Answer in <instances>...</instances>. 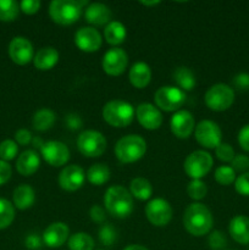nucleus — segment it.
I'll return each mask as SVG.
<instances>
[{
    "mask_svg": "<svg viewBox=\"0 0 249 250\" xmlns=\"http://www.w3.org/2000/svg\"><path fill=\"white\" fill-rule=\"evenodd\" d=\"M136 117L142 127L149 131L158 129L163 124V115L160 110L150 103H142L136 109Z\"/></svg>",
    "mask_w": 249,
    "mask_h": 250,
    "instance_id": "nucleus-18",
    "label": "nucleus"
},
{
    "mask_svg": "<svg viewBox=\"0 0 249 250\" xmlns=\"http://www.w3.org/2000/svg\"><path fill=\"white\" fill-rule=\"evenodd\" d=\"M187 193L193 200H202L207 195V185L202 180H192L188 183Z\"/></svg>",
    "mask_w": 249,
    "mask_h": 250,
    "instance_id": "nucleus-36",
    "label": "nucleus"
},
{
    "mask_svg": "<svg viewBox=\"0 0 249 250\" xmlns=\"http://www.w3.org/2000/svg\"><path fill=\"white\" fill-rule=\"evenodd\" d=\"M127 36L126 27L120 21H110L105 26L104 37L106 43L110 45H120L124 42Z\"/></svg>",
    "mask_w": 249,
    "mask_h": 250,
    "instance_id": "nucleus-26",
    "label": "nucleus"
},
{
    "mask_svg": "<svg viewBox=\"0 0 249 250\" xmlns=\"http://www.w3.org/2000/svg\"><path fill=\"white\" fill-rule=\"evenodd\" d=\"M42 242H43V239L39 238L37 234H29V236L26 238V242H24V243H26V247L28 249L36 250L41 248Z\"/></svg>",
    "mask_w": 249,
    "mask_h": 250,
    "instance_id": "nucleus-48",
    "label": "nucleus"
},
{
    "mask_svg": "<svg viewBox=\"0 0 249 250\" xmlns=\"http://www.w3.org/2000/svg\"><path fill=\"white\" fill-rule=\"evenodd\" d=\"M70 229L63 222H53L43 232V243L49 248H59L68 239Z\"/></svg>",
    "mask_w": 249,
    "mask_h": 250,
    "instance_id": "nucleus-19",
    "label": "nucleus"
},
{
    "mask_svg": "<svg viewBox=\"0 0 249 250\" xmlns=\"http://www.w3.org/2000/svg\"><path fill=\"white\" fill-rule=\"evenodd\" d=\"M234 189L239 195L249 197V171L242 173L234 181Z\"/></svg>",
    "mask_w": 249,
    "mask_h": 250,
    "instance_id": "nucleus-39",
    "label": "nucleus"
},
{
    "mask_svg": "<svg viewBox=\"0 0 249 250\" xmlns=\"http://www.w3.org/2000/svg\"><path fill=\"white\" fill-rule=\"evenodd\" d=\"M231 167L238 172H247V170H249V158L243 154H238L231 161Z\"/></svg>",
    "mask_w": 249,
    "mask_h": 250,
    "instance_id": "nucleus-41",
    "label": "nucleus"
},
{
    "mask_svg": "<svg viewBox=\"0 0 249 250\" xmlns=\"http://www.w3.org/2000/svg\"><path fill=\"white\" fill-rule=\"evenodd\" d=\"M66 124H67V126L70 127L71 129H78L82 126V120H81V117L78 116V115L71 114L68 115L67 119H66Z\"/></svg>",
    "mask_w": 249,
    "mask_h": 250,
    "instance_id": "nucleus-49",
    "label": "nucleus"
},
{
    "mask_svg": "<svg viewBox=\"0 0 249 250\" xmlns=\"http://www.w3.org/2000/svg\"><path fill=\"white\" fill-rule=\"evenodd\" d=\"M173 80L177 83L181 90H192L195 87V76L188 67L181 66L177 67L173 72Z\"/></svg>",
    "mask_w": 249,
    "mask_h": 250,
    "instance_id": "nucleus-30",
    "label": "nucleus"
},
{
    "mask_svg": "<svg viewBox=\"0 0 249 250\" xmlns=\"http://www.w3.org/2000/svg\"><path fill=\"white\" fill-rule=\"evenodd\" d=\"M14 205L20 210H27L36 202V192L29 185H20L12 194Z\"/></svg>",
    "mask_w": 249,
    "mask_h": 250,
    "instance_id": "nucleus-25",
    "label": "nucleus"
},
{
    "mask_svg": "<svg viewBox=\"0 0 249 250\" xmlns=\"http://www.w3.org/2000/svg\"><path fill=\"white\" fill-rule=\"evenodd\" d=\"M55 120L56 116L54 111H51L50 109H41L34 112L32 125H33L34 129L39 132H44L53 127V125L55 124Z\"/></svg>",
    "mask_w": 249,
    "mask_h": 250,
    "instance_id": "nucleus-28",
    "label": "nucleus"
},
{
    "mask_svg": "<svg viewBox=\"0 0 249 250\" xmlns=\"http://www.w3.org/2000/svg\"><path fill=\"white\" fill-rule=\"evenodd\" d=\"M85 180L84 171L78 165H68L59 175V186L66 192H76L83 186Z\"/></svg>",
    "mask_w": 249,
    "mask_h": 250,
    "instance_id": "nucleus-16",
    "label": "nucleus"
},
{
    "mask_svg": "<svg viewBox=\"0 0 249 250\" xmlns=\"http://www.w3.org/2000/svg\"><path fill=\"white\" fill-rule=\"evenodd\" d=\"M215 154H216L217 159L224 163H231L233 158L236 156L233 148L227 143H221L215 148Z\"/></svg>",
    "mask_w": 249,
    "mask_h": 250,
    "instance_id": "nucleus-38",
    "label": "nucleus"
},
{
    "mask_svg": "<svg viewBox=\"0 0 249 250\" xmlns=\"http://www.w3.org/2000/svg\"><path fill=\"white\" fill-rule=\"evenodd\" d=\"M59 61V53L53 46H44L39 49L33 58L34 67L41 71L51 70Z\"/></svg>",
    "mask_w": 249,
    "mask_h": 250,
    "instance_id": "nucleus-24",
    "label": "nucleus"
},
{
    "mask_svg": "<svg viewBox=\"0 0 249 250\" xmlns=\"http://www.w3.org/2000/svg\"><path fill=\"white\" fill-rule=\"evenodd\" d=\"M77 148L82 155L87 158H98L106 149V139L100 132L85 129L78 136Z\"/></svg>",
    "mask_w": 249,
    "mask_h": 250,
    "instance_id": "nucleus-8",
    "label": "nucleus"
},
{
    "mask_svg": "<svg viewBox=\"0 0 249 250\" xmlns=\"http://www.w3.org/2000/svg\"><path fill=\"white\" fill-rule=\"evenodd\" d=\"M212 165H214V160L208 151L195 150L186 158L183 168L188 177L192 180H202L210 172Z\"/></svg>",
    "mask_w": 249,
    "mask_h": 250,
    "instance_id": "nucleus-7",
    "label": "nucleus"
},
{
    "mask_svg": "<svg viewBox=\"0 0 249 250\" xmlns=\"http://www.w3.org/2000/svg\"><path fill=\"white\" fill-rule=\"evenodd\" d=\"M170 128L177 138H188L195 129L194 117L187 110H178L171 117Z\"/></svg>",
    "mask_w": 249,
    "mask_h": 250,
    "instance_id": "nucleus-15",
    "label": "nucleus"
},
{
    "mask_svg": "<svg viewBox=\"0 0 249 250\" xmlns=\"http://www.w3.org/2000/svg\"><path fill=\"white\" fill-rule=\"evenodd\" d=\"M9 56L17 65H27L34 58L33 45L24 37H15L9 44Z\"/></svg>",
    "mask_w": 249,
    "mask_h": 250,
    "instance_id": "nucleus-14",
    "label": "nucleus"
},
{
    "mask_svg": "<svg viewBox=\"0 0 249 250\" xmlns=\"http://www.w3.org/2000/svg\"><path fill=\"white\" fill-rule=\"evenodd\" d=\"M99 239L104 246H112L117 241V232L110 225H104L99 231Z\"/></svg>",
    "mask_w": 249,
    "mask_h": 250,
    "instance_id": "nucleus-37",
    "label": "nucleus"
},
{
    "mask_svg": "<svg viewBox=\"0 0 249 250\" xmlns=\"http://www.w3.org/2000/svg\"><path fill=\"white\" fill-rule=\"evenodd\" d=\"M110 168L105 164H94L87 171V180L93 186H103L109 181Z\"/></svg>",
    "mask_w": 249,
    "mask_h": 250,
    "instance_id": "nucleus-29",
    "label": "nucleus"
},
{
    "mask_svg": "<svg viewBox=\"0 0 249 250\" xmlns=\"http://www.w3.org/2000/svg\"><path fill=\"white\" fill-rule=\"evenodd\" d=\"M17 153H19V146L12 139H5L0 143V160L7 163L16 158Z\"/></svg>",
    "mask_w": 249,
    "mask_h": 250,
    "instance_id": "nucleus-35",
    "label": "nucleus"
},
{
    "mask_svg": "<svg viewBox=\"0 0 249 250\" xmlns=\"http://www.w3.org/2000/svg\"><path fill=\"white\" fill-rule=\"evenodd\" d=\"M212 214L204 204L193 203L188 205L183 215V226L189 234L202 237L209 233L212 229Z\"/></svg>",
    "mask_w": 249,
    "mask_h": 250,
    "instance_id": "nucleus-1",
    "label": "nucleus"
},
{
    "mask_svg": "<svg viewBox=\"0 0 249 250\" xmlns=\"http://www.w3.org/2000/svg\"><path fill=\"white\" fill-rule=\"evenodd\" d=\"M194 136L198 143L207 149H215L221 144V128L216 122L210 120H203L195 126Z\"/></svg>",
    "mask_w": 249,
    "mask_h": 250,
    "instance_id": "nucleus-10",
    "label": "nucleus"
},
{
    "mask_svg": "<svg viewBox=\"0 0 249 250\" xmlns=\"http://www.w3.org/2000/svg\"><path fill=\"white\" fill-rule=\"evenodd\" d=\"M15 219V208L7 199L0 198V229H5Z\"/></svg>",
    "mask_w": 249,
    "mask_h": 250,
    "instance_id": "nucleus-33",
    "label": "nucleus"
},
{
    "mask_svg": "<svg viewBox=\"0 0 249 250\" xmlns=\"http://www.w3.org/2000/svg\"><path fill=\"white\" fill-rule=\"evenodd\" d=\"M227 246V239L225 234L220 231H212L209 236V247L212 250H221Z\"/></svg>",
    "mask_w": 249,
    "mask_h": 250,
    "instance_id": "nucleus-40",
    "label": "nucleus"
},
{
    "mask_svg": "<svg viewBox=\"0 0 249 250\" xmlns=\"http://www.w3.org/2000/svg\"><path fill=\"white\" fill-rule=\"evenodd\" d=\"M233 84L234 87L238 88V89H249V73L242 72L238 73L237 76H234Z\"/></svg>",
    "mask_w": 249,
    "mask_h": 250,
    "instance_id": "nucleus-45",
    "label": "nucleus"
},
{
    "mask_svg": "<svg viewBox=\"0 0 249 250\" xmlns=\"http://www.w3.org/2000/svg\"><path fill=\"white\" fill-rule=\"evenodd\" d=\"M67 246L70 250H93L94 241L88 233L77 232L68 238Z\"/></svg>",
    "mask_w": 249,
    "mask_h": 250,
    "instance_id": "nucleus-31",
    "label": "nucleus"
},
{
    "mask_svg": "<svg viewBox=\"0 0 249 250\" xmlns=\"http://www.w3.org/2000/svg\"><path fill=\"white\" fill-rule=\"evenodd\" d=\"M11 166L6 161L0 160V186L5 185L11 178Z\"/></svg>",
    "mask_w": 249,
    "mask_h": 250,
    "instance_id": "nucleus-46",
    "label": "nucleus"
},
{
    "mask_svg": "<svg viewBox=\"0 0 249 250\" xmlns=\"http://www.w3.org/2000/svg\"><path fill=\"white\" fill-rule=\"evenodd\" d=\"M146 151V142L138 134H128L119 139L115 146V155L122 164L141 160Z\"/></svg>",
    "mask_w": 249,
    "mask_h": 250,
    "instance_id": "nucleus-4",
    "label": "nucleus"
},
{
    "mask_svg": "<svg viewBox=\"0 0 249 250\" xmlns=\"http://www.w3.org/2000/svg\"><path fill=\"white\" fill-rule=\"evenodd\" d=\"M124 250H149V249L143 246H139V244H131V246H127Z\"/></svg>",
    "mask_w": 249,
    "mask_h": 250,
    "instance_id": "nucleus-50",
    "label": "nucleus"
},
{
    "mask_svg": "<svg viewBox=\"0 0 249 250\" xmlns=\"http://www.w3.org/2000/svg\"><path fill=\"white\" fill-rule=\"evenodd\" d=\"M88 1L78 0H53L49 5V15L55 23L70 26L80 20L82 9Z\"/></svg>",
    "mask_w": 249,
    "mask_h": 250,
    "instance_id": "nucleus-3",
    "label": "nucleus"
},
{
    "mask_svg": "<svg viewBox=\"0 0 249 250\" xmlns=\"http://www.w3.org/2000/svg\"><path fill=\"white\" fill-rule=\"evenodd\" d=\"M41 166V158L38 153L32 149L24 150L16 160V170L22 176H32Z\"/></svg>",
    "mask_w": 249,
    "mask_h": 250,
    "instance_id": "nucleus-22",
    "label": "nucleus"
},
{
    "mask_svg": "<svg viewBox=\"0 0 249 250\" xmlns=\"http://www.w3.org/2000/svg\"><path fill=\"white\" fill-rule=\"evenodd\" d=\"M215 181L221 186H229L236 181V171L231 166H220L215 170Z\"/></svg>",
    "mask_w": 249,
    "mask_h": 250,
    "instance_id": "nucleus-34",
    "label": "nucleus"
},
{
    "mask_svg": "<svg viewBox=\"0 0 249 250\" xmlns=\"http://www.w3.org/2000/svg\"><path fill=\"white\" fill-rule=\"evenodd\" d=\"M238 144L244 151L249 153V125L242 127L238 132Z\"/></svg>",
    "mask_w": 249,
    "mask_h": 250,
    "instance_id": "nucleus-43",
    "label": "nucleus"
},
{
    "mask_svg": "<svg viewBox=\"0 0 249 250\" xmlns=\"http://www.w3.org/2000/svg\"><path fill=\"white\" fill-rule=\"evenodd\" d=\"M145 215L151 225L156 227H164L171 221L173 211L167 200L163 198H155L146 204Z\"/></svg>",
    "mask_w": 249,
    "mask_h": 250,
    "instance_id": "nucleus-11",
    "label": "nucleus"
},
{
    "mask_svg": "<svg viewBox=\"0 0 249 250\" xmlns=\"http://www.w3.org/2000/svg\"><path fill=\"white\" fill-rule=\"evenodd\" d=\"M234 102V90L225 83H217L205 93V104L212 111L221 112L229 109Z\"/></svg>",
    "mask_w": 249,
    "mask_h": 250,
    "instance_id": "nucleus-6",
    "label": "nucleus"
},
{
    "mask_svg": "<svg viewBox=\"0 0 249 250\" xmlns=\"http://www.w3.org/2000/svg\"><path fill=\"white\" fill-rule=\"evenodd\" d=\"M103 119L112 127H127L133 121L134 109L129 103L124 100H111L103 107Z\"/></svg>",
    "mask_w": 249,
    "mask_h": 250,
    "instance_id": "nucleus-5",
    "label": "nucleus"
},
{
    "mask_svg": "<svg viewBox=\"0 0 249 250\" xmlns=\"http://www.w3.org/2000/svg\"><path fill=\"white\" fill-rule=\"evenodd\" d=\"M32 139H33V137H32V133L28 129L21 128L15 133V141L20 146H27V144L31 143Z\"/></svg>",
    "mask_w": 249,
    "mask_h": 250,
    "instance_id": "nucleus-44",
    "label": "nucleus"
},
{
    "mask_svg": "<svg viewBox=\"0 0 249 250\" xmlns=\"http://www.w3.org/2000/svg\"><path fill=\"white\" fill-rule=\"evenodd\" d=\"M32 142H33V146H36V148H39V149H41L44 144V142L42 141L41 138H34V139H32Z\"/></svg>",
    "mask_w": 249,
    "mask_h": 250,
    "instance_id": "nucleus-51",
    "label": "nucleus"
},
{
    "mask_svg": "<svg viewBox=\"0 0 249 250\" xmlns=\"http://www.w3.org/2000/svg\"><path fill=\"white\" fill-rule=\"evenodd\" d=\"M99 250H103V249H99Z\"/></svg>",
    "mask_w": 249,
    "mask_h": 250,
    "instance_id": "nucleus-53",
    "label": "nucleus"
},
{
    "mask_svg": "<svg viewBox=\"0 0 249 250\" xmlns=\"http://www.w3.org/2000/svg\"><path fill=\"white\" fill-rule=\"evenodd\" d=\"M41 154L44 160L54 167L63 166L70 160V149L65 143L59 141H49L43 144Z\"/></svg>",
    "mask_w": 249,
    "mask_h": 250,
    "instance_id": "nucleus-12",
    "label": "nucleus"
},
{
    "mask_svg": "<svg viewBox=\"0 0 249 250\" xmlns=\"http://www.w3.org/2000/svg\"><path fill=\"white\" fill-rule=\"evenodd\" d=\"M106 211L116 219H126L133 211V198L122 186H111L104 195Z\"/></svg>",
    "mask_w": 249,
    "mask_h": 250,
    "instance_id": "nucleus-2",
    "label": "nucleus"
},
{
    "mask_svg": "<svg viewBox=\"0 0 249 250\" xmlns=\"http://www.w3.org/2000/svg\"><path fill=\"white\" fill-rule=\"evenodd\" d=\"M129 193L138 200H148L153 194V187L146 178L136 177L129 183Z\"/></svg>",
    "mask_w": 249,
    "mask_h": 250,
    "instance_id": "nucleus-27",
    "label": "nucleus"
},
{
    "mask_svg": "<svg viewBox=\"0 0 249 250\" xmlns=\"http://www.w3.org/2000/svg\"><path fill=\"white\" fill-rule=\"evenodd\" d=\"M228 233L238 244H249V217L244 215L232 217L228 225Z\"/></svg>",
    "mask_w": 249,
    "mask_h": 250,
    "instance_id": "nucleus-20",
    "label": "nucleus"
},
{
    "mask_svg": "<svg viewBox=\"0 0 249 250\" xmlns=\"http://www.w3.org/2000/svg\"><path fill=\"white\" fill-rule=\"evenodd\" d=\"M41 5L39 0H23L20 4V10L26 15H34L41 9Z\"/></svg>",
    "mask_w": 249,
    "mask_h": 250,
    "instance_id": "nucleus-42",
    "label": "nucleus"
},
{
    "mask_svg": "<svg viewBox=\"0 0 249 250\" xmlns=\"http://www.w3.org/2000/svg\"><path fill=\"white\" fill-rule=\"evenodd\" d=\"M154 100L156 106L164 111H178L186 102V93L178 87L165 85L156 90Z\"/></svg>",
    "mask_w": 249,
    "mask_h": 250,
    "instance_id": "nucleus-9",
    "label": "nucleus"
},
{
    "mask_svg": "<svg viewBox=\"0 0 249 250\" xmlns=\"http://www.w3.org/2000/svg\"><path fill=\"white\" fill-rule=\"evenodd\" d=\"M102 43V36L93 27H82L75 33V44L84 53H94L99 50Z\"/></svg>",
    "mask_w": 249,
    "mask_h": 250,
    "instance_id": "nucleus-17",
    "label": "nucleus"
},
{
    "mask_svg": "<svg viewBox=\"0 0 249 250\" xmlns=\"http://www.w3.org/2000/svg\"><path fill=\"white\" fill-rule=\"evenodd\" d=\"M128 63L127 53L121 48H112L103 56V70L109 76H120L124 72Z\"/></svg>",
    "mask_w": 249,
    "mask_h": 250,
    "instance_id": "nucleus-13",
    "label": "nucleus"
},
{
    "mask_svg": "<svg viewBox=\"0 0 249 250\" xmlns=\"http://www.w3.org/2000/svg\"><path fill=\"white\" fill-rule=\"evenodd\" d=\"M128 77L129 82H131L133 87L138 88V89H143V88H145L150 83L151 70L148 63L139 61V62L132 65Z\"/></svg>",
    "mask_w": 249,
    "mask_h": 250,
    "instance_id": "nucleus-23",
    "label": "nucleus"
},
{
    "mask_svg": "<svg viewBox=\"0 0 249 250\" xmlns=\"http://www.w3.org/2000/svg\"><path fill=\"white\" fill-rule=\"evenodd\" d=\"M89 215L90 219L94 222H97V224H103L105 221V211L99 205H93L89 211Z\"/></svg>",
    "mask_w": 249,
    "mask_h": 250,
    "instance_id": "nucleus-47",
    "label": "nucleus"
},
{
    "mask_svg": "<svg viewBox=\"0 0 249 250\" xmlns=\"http://www.w3.org/2000/svg\"><path fill=\"white\" fill-rule=\"evenodd\" d=\"M85 21L93 26H105L111 20V10L102 2L89 4L84 12Z\"/></svg>",
    "mask_w": 249,
    "mask_h": 250,
    "instance_id": "nucleus-21",
    "label": "nucleus"
},
{
    "mask_svg": "<svg viewBox=\"0 0 249 250\" xmlns=\"http://www.w3.org/2000/svg\"><path fill=\"white\" fill-rule=\"evenodd\" d=\"M20 12V5L14 0H0V21L11 22L16 20Z\"/></svg>",
    "mask_w": 249,
    "mask_h": 250,
    "instance_id": "nucleus-32",
    "label": "nucleus"
},
{
    "mask_svg": "<svg viewBox=\"0 0 249 250\" xmlns=\"http://www.w3.org/2000/svg\"><path fill=\"white\" fill-rule=\"evenodd\" d=\"M141 4L144 6H151V5H158L159 1H141Z\"/></svg>",
    "mask_w": 249,
    "mask_h": 250,
    "instance_id": "nucleus-52",
    "label": "nucleus"
}]
</instances>
